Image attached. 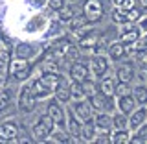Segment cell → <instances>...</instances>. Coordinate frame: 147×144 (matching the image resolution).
<instances>
[{
	"label": "cell",
	"instance_id": "35",
	"mask_svg": "<svg viewBox=\"0 0 147 144\" xmlns=\"http://www.w3.org/2000/svg\"><path fill=\"white\" fill-rule=\"evenodd\" d=\"M50 137H52V141L53 142H70V139H68V135H66V133H63V131H52V135H50Z\"/></svg>",
	"mask_w": 147,
	"mask_h": 144
},
{
	"label": "cell",
	"instance_id": "29",
	"mask_svg": "<svg viewBox=\"0 0 147 144\" xmlns=\"http://www.w3.org/2000/svg\"><path fill=\"white\" fill-rule=\"evenodd\" d=\"M134 100H136V104H142V105L147 104V89L145 87L140 85L134 89Z\"/></svg>",
	"mask_w": 147,
	"mask_h": 144
},
{
	"label": "cell",
	"instance_id": "22",
	"mask_svg": "<svg viewBox=\"0 0 147 144\" xmlns=\"http://www.w3.org/2000/svg\"><path fill=\"white\" fill-rule=\"evenodd\" d=\"M114 91H116V81L112 78H105L99 83V92L105 96H114Z\"/></svg>",
	"mask_w": 147,
	"mask_h": 144
},
{
	"label": "cell",
	"instance_id": "33",
	"mask_svg": "<svg viewBox=\"0 0 147 144\" xmlns=\"http://www.w3.org/2000/svg\"><path fill=\"white\" fill-rule=\"evenodd\" d=\"M9 102H11V94H9V91H2V92H0V113L9 105Z\"/></svg>",
	"mask_w": 147,
	"mask_h": 144
},
{
	"label": "cell",
	"instance_id": "31",
	"mask_svg": "<svg viewBox=\"0 0 147 144\" xmlns=\"http://www.w3.org/2000/svg\"><path fill=\"white\" fill-rule=\"evenodd\" d=\"M112 20L118 22V24H125V22H129V18H127V9H114Z\"/></svg>",
	"mask_w": 147,
	"mask_h": 144
},
{
	"label": "cell",
	"instance_id": "3",
	"mask_svg": "<svg viewBox=\"0 0 147 144\" xmlns=\"http://www.w3.org/2000/svg\"><path fill=\"white\" fill-rule=\"evenodd\" d=\"M103 2L101 0H86L83 4V15L88 22H98L103 17Z\"/></svg>",
	"mask_w": 147,
	"mask_h": 144
},
{
	"label": "cell",
	"instance_id": "37",
	"mask_svg": "<svg viewBox=\"0 0 147 144\" xmlns=\"http://www.w3.org/2000/svg\"><path fill=\"white\" fill-rule=\"evenodd\" d=\"M136 4H138V0H121L119 6H121V9H132V8H136Z\"/></svg>",
	"mask_w": 147,
	"mask_h": 144
},
{
	"label": "cell",
	"instance_id": "11",
	"mask_svg": "<svg viewBox=\"0 0 147 144\" xmlns=\"http://www.w3.org/2000/svg\"><path fill=\"white\" fill-rule=\"evenodd\" d=\"M30 89H31V94H33L37 100H39V98H46V96L53 94V91L50 89V87L46 85V83H44L42 80H40V78H39V80H35L33 83H31V85H30Z\"/></svg>",
	"mask_w": 147,
	"mask_h": 144
},
{
	"label": "cell",
	"instance_id": "4",
	"mask_svg": "<svg viewBox=\"0 0 147 144\" xmlns=\"http://www.w3.org/2000/svg\"><path fill=\"white\" fill-rule=\"evenodd\" d=\"M48 117L53 120L55 126L59 128H64L66 126V113H64V109L61 107V102L53 100L48 104Z\"/></svg>",
	"mask_w": 147,
	"mask_h": 144
},
{
	"label": "cell",
	"instance_id": "18",
	"mask_svg": "<svg viewBox=\"0 0 147 144\" xmlns=\"http://www.w3.org/2000/svg\"><path fill=\"white\" fill-rule=\"evenodd\" d=\"M53 94H55V100L57 102H61V104H64V102H68L72 98V94H70V85H66L63 80L61 83L57 85V89L53 91Z\"/></svg>",
	"mask_w": 147,
	"mask_h": 144
},
{
	"label": "cell",
	"instance_id": "2",
	"mask_svg": "<svg viewBox=\"0 0 147 144\" xmlns=\"http://www.w3.org/2000/svg\"><path fill=\"white\" fill-rule=\"evenodd\" d=\"M53 120L48 117V115H42L39 120L35 122V126H33V137H35V141H48L50 135H52V131H53Z\"/></svg>",
	"mask_w": 147,
	"mask_h": 144
},
{
	"label": "cell",
	"instance_id": "19",
	"mask_svg": "<svg viewBox=\"0 0 147 144\" xmlns=\"http://www.w3.org/2000/svg\"><path fill=\"white\" fill-rule=\"evenodd\" d=\"M9 63H11V52L7 48H0V76L6 78L9 74Z\"/></svg>",
	"mask_w": 147,
	"mask_h": 144
},
{
	"label": "cell",
	"instance_id": "36",
	"mask_svg": "<svg viewBox=\"0 0 147 144\" xmlns=\"http://www.w3.org/2000/svg\"><path fill=\"white\" fill-rule=\"evenodd\" d=\"M136 59H138V63L145 65V63H147V48H142V50H138V54H136Z\"/></svg>",
	"mask_w": 147,
	"mask_h": 144
},
{
	"label": "cell",
	"instance_id": "1",
	"mask_svg": "<svg viewBox=\"0 0 147 144\" xmlns=\"http://www.w3.org/2000/svg\"><path fill=\"white\" fill-rule=\"evenodd\" d=\"M30 74H31V65L28 63V59L17 57L15 61L9 63V76H11L13 80L24 81V80H28V78H30Z\"/></svg>",
	"mask_w": 147,
	"mask_h": 144
},
{
	"label": "cell",
	"instance_id": "16",
	"mask_svg": "<svg viewBox=\"0 0 147 144\" xmlns=\"http://www.w3.org/2000/svg\"><path fill=\"white\" fill-rule=\"evenodd\" d=\"M118 107H119V113H123V115H131L132 111H134V107H136V100H134V96H131V94L119 96V100H118Z\"/></svg>",
	"mask_w": 147,
	"mask_h": 144
},
{
	"label": "cell",
	"instance_id": "12",
	"mask_svg": "<svg viewBox=\"0 0 147 144\" xmlns=\"http://www.w3.org/2000/svg\"><path fill=\"white\" fill-rule=\"evenodd\" d=\"M116 78H118V81L131 83L132 78H134V67L131 63H121L116 70Z\"/></svg>",
	"mask_w": 147,
	"mask_h": 144
},
{
	"label": "cell",
	"instance_id": "39",
	"mask_svg": "<svg viewBox=\"0 0 147 144\" xmlns=\"http://www.w3.org/2000/svg\"><path fill=\"white\" fill-rule=\"evenodd\" d=\"M64 6V0H50V8L53 9V11H59Z\"/></svg>",
	"mask_w": 147,
	"mask_h": 144
},
{
	"label": "cell",
	"instance_id": "41",
	"mask_svg": "<svg viewBox=\"0 0 147 144\" xmlns=\"http://www.w3.org/2000/svg\"><path fill=\"white\" fill-rule=\"evenodd\" d=\"M0 48H6V46H4V39H2V35H0Z\"/></svg>",
	"mask_w": 147,
	"mask_h": 144
},
{
	"label": "cell",
	"instance_id": "30",
	"mask_svg": "<svg viewBox=\"0 0 147 144\" xmlns=\"http://www.w3.org/2000/svg\"><path fill=\"white\" fill-rule=\"evenodd\" d=\"M112 126L116 128V129H127L129 120L125 118V115H123V113H119V115H116V117L112 118Z\"/></svg>",
	"mask_w": 147,
	"mask_h": 144
},
{
	"label": "cell",
	"instance_id": "24",
	"mask_svg": "<svg viewBox=\"0 0 147 144\" xmlns=\"http://www.w3.org/2000/svg\"><path fill=\"white\" fill-rule=\"evenodd\" d=\"M66 126H68V131H70L72 137H79L81 122H79V118H77L74 113H70V117H68V120H66Z\"/></svg>",
	"mask_w": 147,
	"mask_h": 144
},
{
	"label": "cell",
	"instance_id": "40",
	"mask_svg": "<svg viewBox=\"0 0 147 144\" xmlns=\"http://www.w3.org/2000/svg\"><path fill=\"white\" fill-rule=\"evenodd\" d=\"M136 43H138V50H142V48H147V37H144V39H138Z\"/></svg>",
	"mask_w": 147,
	"mask_h": 144
},
{
	"label": "cell",
	"instance_id": "28",
	"mask_svg": "<svg viewBox=\"0 0 147 144\" xmlns=\"http://www.w3.org/2000/svg\"><path fill=\"white\" fill-rule=\"evenodd\" d=\"M88 24V20L85 18V15H79V17H74L72 20H70V28H72V31H79L83 26H86Z\"/></svg>",
	"mask_w": 147,
	"mask_h": 144
},
{
	"label": "cell",
	"instance_id": "23",
	"mask_svg": "<svg viewBox=\"0 0 147 144\" xmlns=\"http://www.w3.org/2000/svg\"><path fill=\"white\" fill-rule=\"evenodd\" d=\"M109 55H110V59H114V61L121 59L123 55H125V44L123 43H112L109 46Z\"/></svg>",
	"mask_w": 147,
	"mask_h": 144
},
{
	"label": "cell",
	"instance_id": "6",
	"mask_svg": "<svg viewBox=\"0 0 147 144\" xmlns=\"http://www.w3.org/2000/svg\"><path fill=\"white\" fill-rule=\"evenodd\" d=\"M88 102H90L92 109H96V111H110L112 109V96H105L101 92L90 94Z\"/></svg>",
	"mask_w": 147,
	"mask_h": 144
},
{
	"label": "cell",
	"instance_id": "34",
	"mask_svg": "<svg viewBox=\"0 0 147 144\" xmlns=\"http://www.w3.org/2000/svg\"><path fill=\"white\" fill-rule=\"evenodd\" d=\"M131 92V87H129V83H123V81H119L118 85H116V91H114V94H118V96H125Z\"/></svg>",
	"mask_w": 147,
	"mask_h": 144
},
{
	"label": "cell",
	"instance_id": "15",
	"mask_svg": "<svg viewBox=\"0 0 147 144\" xmlns=\"http://www.w3.org/2000/svg\"><path fill=\"white\" fill-rule=\"evenodd\" d=\"M147 120V109L145 107H140V109H134L131 113V118H129V126L132 129H138L142 124H145Z\"/></svg>",
	"mask_w": 147,
	"mask_h": 144
},
{
	"label": "cell",
	"instance_id": "25",
	"mask_svg": "<svg viewBox=\"0 0 147 144\" xmlns=\"http://www.w3.org/2000/svg\"><path fill=\"white\" fill-rule=\"evenodd\" d=\"M110 142H114V144H127V142H131V135H129L127 129H116V133L110 137Z\"/></svg>",
	"mask_w": 147,
	"mask_h": 144
},
{
	"label": "cell",
	"instance_id": "5",
	"mask_svg": "<svg viewBox=\"0 0 147 144\" xmlns=\"http://www.w3.org/2000/svg\"><path fill=\"white\" fill-rule=\"evenodd\" d=\"M35 102H37V98L31 94L30 85H24L20 91V96H18V107L24 111V113H30V111L35 109Z\"/></svg>",
	"mask_w": 147,
	"mask_h": 144
},
{
	"label": "cell",
	"instance_id": "8",
	"mask_svg": "<svg viewBox=\"0 0 147 144\" xmlns=\"http://www.w3.org/2000/svg\"><path fill=\"white\" fill-rule=\"evenodd\" d=\"M72 113L76 115L79 120H88L92 117V105H90V102L88 100H77L76 104H74V109H72Z\"/></svg>",
	"mask_w": 147,
	"mask_h": 144
},
{
	"label": "cell",
	"instance_id": "38",
	"mask_svg": "<svg viewBox=\"0 0 147 144\" xmlns=\"http://www.w3.org/2000/svg\"><path fill=\"white\" fill-rule=\"evenodd\" d=\"M94 141L98 142V144H107V142H110V135H109V131H103L98 139H94Z\"/></svg>",
	"mask_w": 147,
	"mask_h": 144
},
{
	"label": "cell",
	"instance_id": "32",
	"mask_svg": "<svg viewBox=\"0 0 147 144\" xmlns=\"http://www.w3.org/2000/svg\"><path fill=\"white\" fill-rule=\"evenodd\" d=\"M131 141L132 142H147V126L145 124H142V126L138 128V133L131 139Z\"/></svg>",
	"mask_w": 147,
	"mask_h": 144
},
{
	"label": "cell",
	"instance_id": "20",
	"mask_svg": "<svg viewBox=\"0 0 147 144\" xmlns=\"http://www.w3.org/2000/svg\"><path fill=\"white\" fill-rule=\"evenodd\" d=\"M98 41H99L98 31H88L86 35H81L79 46H81V48H94V46L98 44Z\"/></svg>",
	"mask_w": 147,
	"mask_h": 144
},
{
	"label": "cell",
	"instance_id": "27",
	"mask_svg": "<svg viewBox=\"0 0 147 144\" xmlns=\"http://www.w3.org/2000/svg\"><path fill=\"white\" fill-rule=\"evenodd\" d=\"M70 94L76 100H81L83 96H85V89H83V83L81 81H74L72 80V83H70Z\"/></svg>",
	"mask_w": 147,
	"mask_h": 144
},
{
	"label": "cell",
	"instance_id": "13",
	"mask_svg": "<svg viewBox=\"0 0 147 144\" xmlns=\"http://www.w3.org/2000/svg\"><path fill=\"white\" fill-rule=\"evenodd\" d=\"M70 78L74 81H85L88 80V67L85 63H74L70 67Z\"/></svg>",
	"mask_w": 147,
	"mask_h": 144
},
{
	"label": "cell",
	"instance_id": "21",
	"mask_svg": "<svg viewBox=\"0 0 147 144\" xmlns=\"http://www.w3.org/2000/svg\"><path fill=\"white\" fill-rule=\"evenodd\" d=\"M94 124H96L98 129H101V131H109V129L112 128V118H110L109 115H105V113H99L98 117L94 118Z\"/></svg>",
	"mask_w": 147,
	"mask_h": 144
},
{
	"label": "cell",
	"instance_id": "9",
	"mask_svg": "<svg viewBox=\"0 0 147 144\" xmlns=\"http://www.w3.org/2000/svg\"><path fill=\"white\" fill-rule=\"evenodd\" d=\"M140 39V30L132 24H125L123 26V31H121V37H119V43L123 44H134L136 41Z\"/></svg>",
	"mask_w": 147,
	"mask_h": 144
},
{
	"label": "cell",
	"instance_id": "17",
	"mask_svg": "<svg viewBox=\"0 0 147 144\" xmlns=\"http://www.w3.org/2000/svg\"><path fill=\"white\" fill-rule=\"evenodd\" d=\"M15 54H17V57H20V59H31L37 54V48L30 43H18L15 46Z\"/></svg>",
	"mask_w": 147,
	"mask_h": 144
},
{
	"label": "cell",
	"instance_id": "26",
	"mask_svg": "<svg viewBox=\"0 0 147 144\" xmlns=\"http://www.w3.org/2000/svg\"><path fill=\"white\" fill-rule=\"evenodd\" d=\"M74 17H76V11H74L72 6H66V4H64V6L59 9V20L61 22H70Z\"/></svg>",
	"mask_w": 147,
	"mask_h": 144
},
{
	"label": "cell",
	"instance_id": "10",
	"mask_svg": "<svg viewBox=\"0 0 147 144\" xmlns=\"http://www.w3.org/2000/svg\"><path fill=\"white\" fill-rule=\"evenodd\" d=\"M90 70L94 76H105L109 70V61H107V57H103V55H96V57H92V61H90Z\"/></svg>",
	"mask_w": 147,
	"mask_h": 144
},
{
	"label": "cell",
	"instance_id": "7",
	"mask_svg": "<svg viewBox=\"0 0 147 144\" xmlns=\"http://www.w3.org/2000/svg\"><path fill=\"white\" fill-rule=\"evenodd\" d=\"M18 137V128L15 122H4L0 124V141L2 142H11L17 141Z\"/></svg>",
	"mask_w": 147,
	"mask_h": 144
},
{
	"label": "cell",
	"instance_id": "42",
	"mask_svg": "<svg viewBox=\"0 0 147 144\" xmlns=\"http://www.w3.org/2000/svg\"><path fill=\"white\" fill-rule=\"evenodd\" d=\"M114 2H116V4H119V2H121V0H114Z\"/></svg>",
	"mask_w": 147,
	"mask_h": 144
},
{
	"label": "cell",
	"instance_id": "14",
	"mask_svg": "<svg viewBox=\"0 0 147 144\" xmlns=\"http://www.w3.org/2000/svg\"><path fill=\"white\" fill-rule=\"evenodd\" d=\"M79 137L83 139V141H86V142L94 141V139H96V124H94V120H90V118L88 120H83Z\"/></svg>",
	"mask_w": 147,
	"mask_h": 144
}]
</instances>
